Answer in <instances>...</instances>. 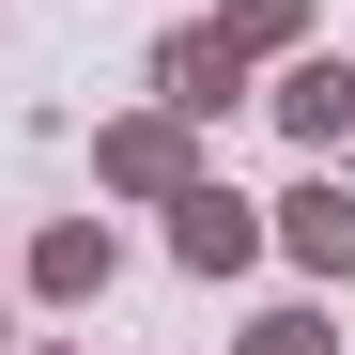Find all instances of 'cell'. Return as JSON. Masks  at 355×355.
<instances>
[{
    "instance_id": "7",
    "label": "cell",
    "mask_w": 355,
    "mask_h": 355,
    "mask_svg": "<svg viewBox=\"0 0 355 355\" xmlns=\"http://www.w3.org/2000/svg\"><path fill=\"white\" fill-rule=\"evenodd\" d=\"M216 31L248 46V62H278V46H309V0H216Z\"/></svg>"
},
{
    "instance_id": "8",
    "label": "cell",
    "mask_w": 355,
    "mask_h": 355,
    "mask_svg": "<svg viewBox=\"0 0 355 355\" xmlns=\"http://www.w3.org/2000/svg\"><path fill=\"white\" fill-rule=\"evenodd\" d=\"M232 355H340V340H324V309H263V324L232 340Z\"/></svg>"
},
{
    "instance_id": "4",
    "label": "cell",
    "mask_w": 355,
    "mask_h": 355,
    "mask_svg": "<svg viewBox=\"0 0 355 355\" xmlns=\"http://www.w3.org/2000/svg\"><path fill=\"white\" fill-rule=\"evenodd\" d=\"M248 93H263V78H248L232 31H170V46H155V108H186V124H232Z\"/></svg>"
},
{
    "instance_id": "9",
    "label": "cell",
    "mask_w": 355,
    "mask_h": 355,
    "mask_svg": "<svg viewBox=\"0 0 355 355\" xmlns=\"http://www.w3.org/2000/svg\"><path fill=\"white\" fill-rule=\"evenodd\" d=\"M31 355H62V340H31Z\"/></svg>"
},
{
    "instance_id": "3",
    "label": "cell",
    "mask_w": 355,
    "mask_h": 355,
    "mask_svg": "<svg viewBox=\"0 0 355 355\" xmlns=\"http://www.w3.org/2000/svg\"><path fill=\"white\" fill-rule=\"evenodd\" d=\"M263 108H278V139H293V155H340V139H355V62H340V46H278Z\"/></svg>"
},
{
    "instance_id": "2",
    "label": "cell",
    "mask_w": 355,
    "mask_h": 355,
    "mask_svg": "<svg viewBox=\"0 0 355 355\" xmlns=\"http://www.w3.org/2000/svg\"><path fill=\"white\" fill-rule=\"evenodd\" d=\"M155 216H170V263H186V278H248V263H263V201H232L216 170H186Z\"/></svg>"
},
{
    "instance_id": "6",
    "label": "cell",
    "mask_w": 355,
    "mask_h": 355,
    "mask_svg": "<svg viewBox=\"0 0 355 355\" xmlns=\"http://www.w3.org/2000/svg\"><path fill=\"white\" fill-rule=\"evenodd\" d=\"M108 278H124V232H108V216H46L31 232V293H46V309H93Z\"/></svg>"
},
{
    "instance_id": "5",
    "label": "cell",
    "mask_w": 355,
    "mask_h": 355,
    "mask_svg": "<svg viewBox=\"0 0 355 355\" xmlns=\"http://www.w3.org/2000/svg\"><path fill=\"white\" fill-rule=\"evenodd\" d=\"M263 216H278V248L309 263V278H355V186H340V155H309V186L263 201Z\"/></svg>"
},
{
    "instance_id": "10",
    "label": "cell",
    "mask_w": 355,
    "mask_h": 355,
    "mask_svg": "<svg viewBox=\"0 0 355 355\" xmlns=\"http://www.w3.org/2000/svg\"><path fill=\"white\" fill-rule=\"evenodd\" d=\"M0 355H16V340H0Z\"/></svg>"
},
{
    "instance_id": "1",
    "label": "cell",
    "mask_w": 355,
    "mask_h": 355,
    "mask_svg": "<svg viewBox=\"0 0 355 355\" xmlns=\"http://www.w3.org/2000/svg\"><path fill=\"white\" fill-rule=\"evenodd\" d=\"M186 170H201V124H186V108H124V124H93V186H108V201H170Z\"/></svg>"
}]
</instances>
